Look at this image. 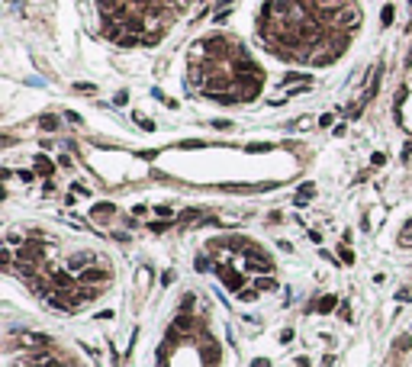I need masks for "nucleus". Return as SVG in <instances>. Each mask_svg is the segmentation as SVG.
<instances>
[{
  "mask_svg": "<svg viewBox=\"0 0 412 367\" xmlns=\"http://www.w3.org/2000/svg\"><path fill=\"white\" fill-rule=\"evenodd\" d=\"M361 26L354 0H267L258 13V36L284 61L328 65L348 49Z\"/></svg>",
  "mask_w": 412,
  "mask_h": 367,
  "instance_id": "obj_1",
  "label": "nucleus"
},
{
  "mask_svg": "<svg viewBox=\"0 0 412 367\" xmlns=\"http://www.w3.org/2000/svg\"><path fill=\"white\" fill-rule=\"evenodd\" d=\"M190 81L200 93L219 103H245L261 93L264 71L248 58L238 39L216 32L200 39L190 52Z\"/></svg>",
  "mask_w": 412,
  "mask_h": 367,
  "instance_id": "obj_2",
  "label": "nucleus"
},
{
  "mask_svg": "<svg viewBox=\"0 0 412 367\" xmlns=\"http://www.w3.org/2000/svg\"><path fill=\"white\" fill-rule=\"evenodd\" d=\"M106 39L116 45H155L174 23V0H97Z\"/></svg>",
  "mask_w": 412,
  "mask_h": 367,
  "instance_id": "obj_3",
  "label": "nucleus"
},
{
  "mask_svg": "<svg viewBox=\"0 0 412 367\" xmlns=\"http://www.w3.org/2000/svg\"><path fill=\"white\" fill-rule=\"evenodd\" d=\"M106 277H109V274L100 268V264H97V268H84V271H78V283H87V287H91V283H103Z\"/></svg>",
  "mask_w": 412,
  "mask_h": 367,
  "instance_id": "obj_4",
  "label": "nucleus"
},
{
  "mask_svg": "<svg viewBox=\"0 0 412 367\" xmlns=\"http://www.w3.org/2000/svg\"><path fill=\"white\" fill-rule=\"evenodd\" d=\"M113 213H116L113 203H97V206H94V219H100V222H109Z\"/></svg>",
  "mask_w": 412,
  "mask_h": 367,
  "instance_id": "obj_5",
  "label": "nucleus"
},
{
  "mask_svg": "<svg viewBox=\"0 0 412 367\" xmlns=\"http://www.w3.org/2000/svg\"><path fill=\"white\" fill-rule=\"evenodd\" d=\"M52 171H55V168H52V161L45 158V155H39V158H36V174H42V178H49Z\"/></svg>",
  "mask_w": 412,
  "mask_h": 367,
  "instance_id": "obj_6",
  "label": "nucleus"
},
{
  "mask_svg": "<svg viewBox=\"0 0 412 367\" xmlns=\"http://www.w3.org/2000/svg\"><path fill=\"white\" fill-rule=\"evenodd\" d=\"M315 193V190H312V184H303V187H300V193H297V203H300V206H303V203L309 200V196H312Z\"/></svg>",
  "mask_w": 412,
  "mask_h": 367,
  "instance_id": "obj_7",
  "label": "nucleus"
},
{
  "mask_svg": "<svg viewBox=\"0 0 412 367\" xmlns=\"http://www.w3.org/2000/svg\"><path fill=\"white\" fill-rule=\"evenodd\" d=\"M315 309H319V312H332L335 309V296H322V300L315 303Z\"/></svg>",
  "mask_w": 412,
  "mask_h": 367,
  "instance_id": "obj_8",
  "label": "nucleus"
},
{
  "mask_svg": "<svg viewBox=\"0 0 412 367\" xmlns=\"http://www.w3.org/2000/svg\"><path fill=\"white\" fill-rule=\"evenodd\" d=\"M380 23H383V26H390V23H393V6H390V3L383 6V13H380Z\"/></svg>",
  "mask_w": 412,
  "mask_h": 367,
  "instance_id": "obj_9",
  "label": "nucleus"
},
{
  "mask_svg": "<svg viewBox=\"0 0 412 367\" xmlns=\"http://www.w3.org/2000/svg\"><path fill=\"white\" fill-rule=\"evenodd\" d=\"M255 290H274V280L271 277H261V280H255Z\"/></svg>",
  "mask_w": 412,
  "mask_h": 367,
  "instance_id": "obj_10",
  "label": "nucleus"
},
{
  "mask_svg": "<svg viewBox=\"0 0 412 367\" xmlns=\"http://www.w3.org/2000/svg\"><path fill=\"white\" fill-rule=\"evenodd\" d=\"M39 126H42V129H58V119H55V116H42V119H39Z\"/></svg>",
  "mask_w": 412,
  "mask_h": 367,
  "instance_id": "obj_11",
  "label": "nucleus"
},
{
  "mask_svg": "<svg viewBox=\"0 0 412 367\" xmlns=\"http://www.w3.org/2000/svg\"><path fill=\"white\" fill-rule=\"evenodd\" d=\"M409 345H412V338H409V335H403L400 342H396V355H403V351H406Z\"/></svg>",
  "mask_w": 412,
  "mask_h": 367,
  "instance_id": "obj_12",
  "label": "nucleus"
},
{
  "mask_svg": "<svg viewBox=\"0 0 412 367\" xmlns=\"http://www.w3.org/2000/svg\"><path fill=\"white\" fill-rule=\"evenodd\" d=\"M370 161H374V168H383V165H387V155H383V152H374V158H370Z\"/></svg>",
  "mask_w": 412,
  "mask_h": 367,
  "instance_id": "obj_13",
  "label": "nucleus"
},
{
  "mask_svg": "<svg viewBox=\"0 0 412 367\" xmlns=\"http://www.w3.org/2000/svg\"><path fill=\"white\" fill-rule=\"evenodd\" d=\"M338 255H341V261H348V264H351V261H354V255H351V248H341V251H338Z\"/></svg>",
  "mask_w": 412,
  "mask_h": 367,
  "instance_id": "obj_14",
  "label": "nucleus"
},
{
  "mask_svg": "<svg viewBox=\"0 0 412 367\" xmlns=\"http://www.w3.org/2000/svg\"><path fill=\"white\" fill-rule=\"evenodd\" d=\"M155 213H158V216H161V219H171V209H168V206H158V209H155Z\"/></svg>",
  "mask_w": 412,
  "mask_h": 367,
  "instance_id": "obj_15",
  "label": "nucleus"
},
{
  "mask_svg": "<svg viewBox=\"0 0 412 367\" xmlns=\"http://www.w3.org/2000/svg\"><path fill=\"white\" fill-rule=\"evenodd\" d=\"M168 226H171V222H152V232H164Z\"/></svg>",
  "mask_w": 412,
  "mask_h": 367,
  "instance_id": "obj_16",
  "label": "nucleus"
},
{
  "mask_svg": "<svg viewBox=\"0 0 412 367\" xmlns=\"http://www.w3.org/2000/svg\"><path fill=\"white\" fill-rule=\"evenodd\" d=\"M396 300H403V303H406V300H412V293H409V290H400V293H396Z\"/></svg>",
  "mask_w": 412,
  "mask_h": 367,
  "instance_id": "obj_17",
  "label": "nucleus"
},
{
  "mask_svg": "<svg viewBox=\"0 0 412 367\" xmlns=\"http://www.w3.org/2000/svg\"><path fill=\"white\" fill-rule=\"evenodd\" d=\"M255 367H271V361H267V358H261V361H255Z\"/></svg>",
  "mask_w": 412,
  "mask_h": 367,
  "instance_id": "obj_18",
  "label": "nucleus"
}]
</instances>
